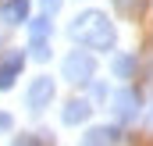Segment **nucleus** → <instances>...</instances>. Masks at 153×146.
<instances>
[{"instance_id":"f257e3e1","label":"nucleus","mask_w":153,"mask_h":146,"mask_svg":"<svg viewBox=\"0 0 153 146\" xmlns=\"http://www.w3.org/2000/svg\"><path fill=\"white\" fill-rule=\"evenodd\" d=\"M68 36L75 39L78 46H89V50H114V25H111V18L103 14V11H78L75 18H71V25H68Z\"/></svg>"},{"instance_id":"f03ea898","label":"nucleus","mask_w":153,"mask_h":146,"mask_svg":"<svg viewBox=\"0 0 153 146\" xmlns=\"http://www.w3.org/2000/svg\"><path fill=\"white\" fill-rule=\"evenodd\" d=\"M61 75H64L71 86H89L93 75H96V61H93L89 46H85V50H71V54L64 57V64H61Z\"/></svg>"},{"instance_id":"7ed1b4c3","label":"nucleus","mask_w":153,"mask_h":146,"mask_svg":"<svg viewBox=\"0 0 153 146\" xmlns=\"http://www.w3.org/2000/svg\"><path fill=\"white\" fill-rule=\"evenodd\" d=\"M139 110H143V100H139V93H135L132 86L117 89L114 96H111V114H114L117 125H135Z\"/></svg>"},{"instance_id":"20e7f679","label":"nucleus","mask_w":153,"mask_h":146,"mask_svg":"<svg viewBox=\"0 0 153 146\" xmlns=\"http://www.w3.org/2000/svg\"><path fill=\"white\" fill-rule=\"evenodd\" d=\"M57 96V86H53V78L50 75H39L29 82V89H25V107L29 114H43V110L50 107V100Z\"/></svg>"},{"instance_id":"39448f33","label":"nucleus","mask_w":153,"mask_h":146,"mask_svg":"<svg viewBox=\"0 0 153 146\" xmlns=\"http://www.w3.org/2000/svg\"><path fill=\"white\" fill-rule=\"evenodd\" d=\"M22 68H25V54H22V50H11V54L0 61V93L14 86V78L22 75Z\"/></svg>"},{"instance_id":"423d86ee","label":"nucleus","mask_w":153,"mask_h":146,"mask_svg":"<svg viewBox=\"0 0 153 146\" xmlns=\"http://www.w3.org/2000/svg\"><path fill=\"white\" fill-rule=\"evenodd\" d=\"M117 143H121V132L114 125H96L78 139V146H117Z\"/></svg>"},{"instance_id":"0eeeda50","label":"nucleus","mask_w":153,"mask_h":146,"mask_svg":"<svg viewBox=\"0 0 153 146\" xmlns=\"http://www.w3.org/2000/svg\"><path fill=\"white\" fill-rule=\"evenodd\" d=\"M0 22H4V25H22V22H29V0H4V4H0Z\"/></svg>"},{"instance_id":"6e6552de","label":"nucleus","mask_w":153,"mask_h":146,"mask_svg":"<svg viewBox=\"0 0 153 146\" xmlns=\"http://www.w3.org/2000/svg\"><path fill=\"white\" fill-rule=\"evenodd\" d=\"M89 114H93V100H68L64 110H61V121L64 125H82V121H89Z\"/></svg>"},{"instance_id":"1a4fd4ad","label":"nucleus","mask_w":153,"mask_h":146,"mask_svg":"<svg viewBox=\"0 0 153 146\" xmlns=\"http://www.w3.org/2000/svg\"><path fill=\"white\" fill-rule=\"evenodd\" d=\"M111 72H114V78H132L135 75V54H114Z\"/></svg>"},{"instance_id":"9d476101","label":"nucleus","mask_w":153,"mask_h":146,"mask_svg":"<svg viewBox=\"0 0 153 146\" xmlns=\"http://www.w3.org/2000/svg\"><path fill=\"white\" fill-rule=\"evenodd\" d=\"M29 36H32V39H50V36H53V22H50V14L29 18Z\"/></svg>"},{"instance_id":"9b49d317","label":"nucleus","mask_w":153,"mask_h":146,"mask_svg":"<svg viewBox=\"0 0 153 146\" xmlns=\"http://www.w3.org/2000/svg\"><path fill=\"white\" fill-rule=\"evenodd\" d=\"M50 54H53L50 50V39H32L29 43V57L32 61H50Z\"/></svg>"},{"instance_id":"f8f14e48","label":"nucleus","mask_w":153,"mask_h":146,"mask_svg":"<svg viewBox=\"0 0 153 146\" xmlns=\"http://www.w3.org/2000/svg\"><path fill=\"white\" fill-rule=\"evenodd\" d=\"M114 7L125 14V18H135V14L143 11V0H114Z\"/></svg>"},{"instance_id":"ddd939ff","label":"nucleus","mask_w":153,"mask_h":146,"mask_svg":"<svg viewBox=\"0 0 153 146\" xmlns=\"http://www.w3.org/2000/svg\"><path fill=\"white\" fill-rule=\"evenodd\" d=\"M11 146H43V143H39L36 136H29V132H22V136H14V143H11Z\"/></svg>"},{"instance_id":"4468645a","label":"nucleus","mask_w":153,"mask_h":146,"mask_svg":"<svg viewBox=\"0 0 153 146\" xmlns=\"http://www.w3.org/2000/svg\"><path fill=\"white\" fill-rule=\"evenodd\" d=\"M107 96H114L107 89V82H93V100H107Z\"/></svg>"},{"instance_id":"2eb2a0df","label":"nucleus","mask_w":153,"mask_h":146,"mask_svg":"<svg viewBox=\"0 0 153 146\" xmlns=\"http://www.w3.org/2000/svg\"><path fill=\"white\" fill-rule=\"evenodd\" d=\"M61 4H64V0H39L43 14H57V11H61Z\"/></svg>"},{"instance_id":"dca6fc26","label":"nucleus","mask_w":153,"mask_h":146,"mask_svg":"<svg viewBox=\"0 0 153 146\" xmlns=\"http://www.w3.org/2000/svg\"><path fill=\"white\" fill-rule=\"evenodd\" d=\"M11 128H14V118L7 110H0V132H11Z\"/></svg>"},{"instance_id":"f3484780","label":"nucleus","mask_w":153,"mask_h":146,"mask_svg":"<svg viewBox=\"0 0 153 146\" xmlns=\"http://www.w3.org/2000/svg\"><path fill=\"white\" fill-rule=\"evenodd\" d=\"M146 128H150V132H153V104H150V107H146Z\"/></svg>"}]
</instances>
